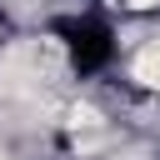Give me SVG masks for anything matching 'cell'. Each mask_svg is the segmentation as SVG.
Here are the masks:
<instances>
[{"instance_id":"7a4b0ae2","label":"cell","mask_w":160,"mask_h":160,"mask_svg":"<svg viewBox=\"0 0 160 160\" xmlns=\"http://www.w3.org/2000/svg\"><path fill=\"white\" fill-rule=\"evenodd\" d=\"M125 15H160V0H115Z\"/></svg>"},{"instance_id":"6da1fadb","label":"cell","mask_w":160,"mask_h":160,"mask_svg":"<svg viewBox=\"0 0 160 160\" xmlns=\"http://www.w3.org/2000/svg\"><path fill=\"white\" fill-rule=\"evenodd\" d=\"M130 80L140 85V90H150V95H160V40H145V45H135V55H130Z\"/></svg>"}]
</instances>
